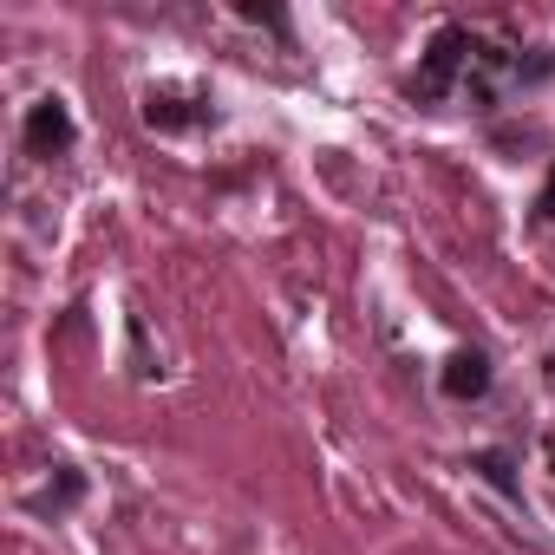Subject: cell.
Returning a JSON list of instances; mask_svg holds the SVG:
<instances>
[{
  "mask_svg": "<svg viewBox=\"0 0 555 555\" xmlns=\"http://www.w3.org/2000/svg\"><path fill=\"white\" fill-rule=\"evenodd\" d=\"M555 79V47H503L490 40L483 27H464V21H444L418 66L405 73V99L412 105H470V112H503L509 99L535 92Z\"/></svg>",
  "mask_w": 555,
  "mask_h": 555,
  "instance_id": "6da1fadb",
  "label": "cell"
},
{
  "mask_svg": "<svg viewBox=\"0 0 555 555\" xmlns=\"http://www.w3.org/2000/svg\"><path fill=\"white\" fill-rule=\"evenodd\" d=\"M21 144H27V157H66L73 144H79V125H73V105L66 99H34L27 105V125H21Z\"/></svg>",
  "mask_w": 555,
  "mask_h": 555,
  "instance_id": "7a4b0ae2",
  "label": "cell"
},
{
  "mask_svg": "<svg viewBox=\"0 0 555 555\" xmlns=\"http://www.w3.org/2000/svg\"><path fill=\"white\" fill-rule=\"evenodd\" d=\"M144 125H151V131H196V125H216V99L157 86V92H144Z\"/></svg>",
  "mask_w": 555,
  "mask_h": 555,
  "instance_id": "3957f363",
  "label": "cell"
},
{
  "mask_svg": "<svg viewBox=\"0 0 555 555\" xmlns=\"http://www.w3.org/2000/svg\"><path fill=\"white\" fill-rule=\"evenodd\" d=\"M438 392L444 399H483L490 392V353H477V347H457V353H444V366H438Z\"/></svg>",
  "mask_w": 555,
  "mask_h": 555,
  "instance_id": "277c9868",
  "label": "cell"
},
{
  "mask_svg": "<svg viewBox=\"0 0 555 555\" xmlns=\"http://www.w3.org/2000/svg\"><path fill=\"white\" fill-rule=\"evenodd\" d=\"M470 464H477V470H483V477H490V483H496V490H503V496H516V483H509V464H503V457H496V451H477V457H470Z\"/></svg>",
  "mask_w": 555,
  "mask_h": 555,
  "instance_id": "5b68a950",
  "label": "cell"
},
{
  "mask_svg": "<svg viewBox=\"0 0 555 555\" xmlns=\"http://www.w3.org/2000/svg\"><path fill=\"white\" fill-rule=\"evenodd\" d=\"M235 14H242L248 27H274V34H288V14H282V8H235Z\"/></svg>",
  "mask_w": 555,
  "mask_h": 555,
  "instance_id": "8992f818",
  "label": "cell"
},
{
  "mask_svg": "<svg viewBox=\"0 0 555 555\" xmlns=\"http://www.w3.org/2000/svg\"><path fill=\"white\" fill-rule=\"evenodd\" d=\"M535 222H555V170H548V183H542V196H535Z\"/></svg>",
  "mask_w": 555,
  "mask_h": 555,
  "instance_id": "52a82bcc",
  "label": "cell"
},
{
  "mask_svg": "<svg viewBox=\"0 0 555 555\" xmlns=\"http://www.w3.org/2000/svg\"><path fill=\"white\" fill-rule=\"evenodd\" d=\"M542 457H548V477H555V431H548V444H542Z\"/></svg>",
  "mask_w": 555,
  "mask_h": 555,
  "instance_id": "ba28073f",
  "label": "cell"
}]
</instances>
